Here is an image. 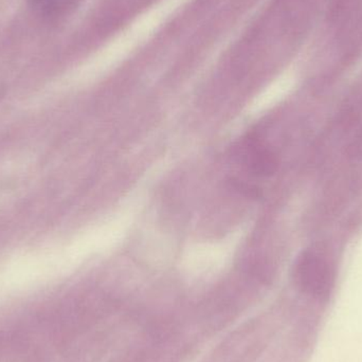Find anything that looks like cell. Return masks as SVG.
<instances>
[{
    "label": "cell",
    "mask_w": 362,
    "mask_h": 362,
    "mask_svg": "<svg viewBox=\"0 0 362 362\" xmlns=\"http://www.w3.org/2000/svg\"><path fill=\"white\" fill-rule=\"evenodd\" d=\"M234 155L247 171L259 177H270L278 171L279 158L255 136H248L234 148Z\"/></svg>",
    "instance_id": "cell-1"
},
{
    "label": "cell",
    "mask_w": 362,
    "mask_h": 362,
    "mask_svg": "<svg viewBox=\"0 0 362 362\" xmlns=\"http://www.w3.org/2000/svg\"><path fill=\"white\" fill-rule=\"evenodd\" d=\"M295 272L304 288L316 293L329 288L333 276L329 263L312 251H305L298 257Z\"/></svg>",
    "instance_id": "cell-2"
},
{
    "label": "cell",
    "mask_w": 362,
    "mask_h": 362,
    "mask_svg": "<svg viewBox=\"0 0 362 362\" xmlns=\"http://www.w3.org/2000/svg\"><path fill=\"white\" fill-rule=\"evenodd\" d=\"M78 0H29L30 6L45 21H57L67 14Z\"/></svg>",
    "instance_id": "cell-3"
},
{
    "label": "cell",
    "mask_w": 362,
    "mask_h": 362,
    "mask_svg": "<svg viewBox=\"0 0 362 362\" xmlns=\"http://www.w3.org/2000/svg\"><path fill=\"white\" fill-rule=\"evenodd\" d=\"M231 183L234 189H238L240 193L247 196V197L257 198L261 196V191H259V187H255V185H250V183L245 182V181L240 180H235V178L232 180Z\"/></svg>",
    "instance_id": "cell-4"
}]
</instances>
